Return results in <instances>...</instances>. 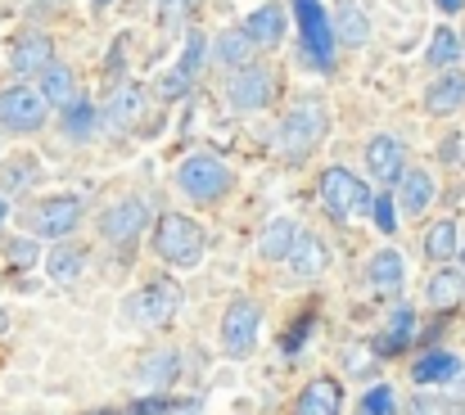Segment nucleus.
I'll return each instance as SVG.
<instances>
[{
  "instance_id": "nucleus-1",
  "label": "nucleus",
  "mask_w": 465,
  "mask_h": 415,
  "mask_svg": "<svg viewBox=\"0 0 465 415\" xmlns=\"http://www.w3.org/2000/svg\"><path fill=\"white\" fill-rule=\"evenodd\" d=\"M203 249H208L203 226L190 222L185 212H163V217L154 222V253L167 262V267L190 272V267L203 262Z\"/></svg>"
},
{
  "instance_id": "nucleus-2",
  "label": "nucleus",
  "mask_w": 465,
  "mask_h": 415,
  "mask_svg": "<svg viewBox=\"0 0 465 415\" xmlns=\"http://www.w3.org/2000/svg\"><path fill=\"white\" fill-rule=\"evenodd\" d=\"M316 199H321V208H325L334 222L375 212V194H371L348 167H325V172H321V185H316Z\"/></svg>"
},
{
  "instance_id": "nucleus-3",
  "label": "nucleus",
  "mask_w": 465,
  "mask_h": 415,
  "mask_svg": "<svg viewBox=\"0 0 465 415\" xmlns=\"http://www.w3.org/2000/svg\"><path fill=\"white\" fill-rule=\"evenodd\" d=\"M325 132H330V114H325V104L303 100V104L290 109L285 123H281V153H285L290 163H303V158L316 153V144L325 140Z\"/></svg>"
},
{
  "instance_id": "nucleus-4",
  "label": "nucleus",
  "mask_w": 465,
  "mask_h": 415,
  "mask_svg": "<svg viewBox=\"0 0 465 415\" xmlns=\"http://www.w3.org/2000/svg\"><path fill=\"white\" fill-rule=\"evenodd\" d=\"M176 185H181L190 199L213 203V199H222V194H226L231 172H226V163H222L217 153H190V158L176 167Z\"/></svg>"
},
{
  "instance_id": "nucleus-5",
  "label": "nucleus",
  "mask_w": 465,
  "mask_h": 415,
  "mask_svg": "<svg viewBox=\"0 0 465 415\" xmlns=\"http://www.w3.org/2000/svg\"><path fill=\"white\" fill-rule=\"evenodd\" d=\"M45 114H50V100L41 95V86L32 91V86L14 82V86L0 91V127L27 136V132H41L45 127Z\"/></svg>"
},
{
  "instance_id": "nucleus-6",
  "label": "nucleus",
  "mask_w": 465,
  "mask_h": 415,
  "mask_svg": "<svg viewBox=\"0 0 465 415\" xmlns=\"http://www.w3.org/2000/svg\"><path fill=\"white\" fill-rule=\"evenodd\" d=\"M258 330H262V307H258L253 298L231 302L226 316H222V348H226V357H235V361L253 357V348H258Z\"/></svg>"
},
{
  "instance_id": "nucleus-7",
  "label": "nucleus",
  "mask_w": 465,
  "mask_h": 415,
  "mask_svg": "<svg viewBox=\"0 0 465 415\" xmlns=\"http://www.w3.org/2000/svg\"><path fill=\"white\" fill-rule=\"evenodd\" d=\"M226 100H231V109H240V114H258V109H267V104L276 100V73L262 68V64L240 68V73L231 77V86H226Z\"/></svg>"
},
{
  "instance_id": "nucleus-8",
  "label": "nucleus",
  "mask_w": 465,
  "mask_h": 415,
  "mask_svg": "<svg viewBox=\"0 0 465 415\" xmlns=\"http://www.w3.org/2000/svg\"><path fill=\"white\" fill-rule=\"evenodd\" d=\"M145 226H150V208H145V199H118L114 208L100 212V235H104L109 244H118V249L136 244V240L145 235Z\"/></svg>"
},
{
  "instance_id": "nucleus-9",
  "label": "nucleus",
  "mask_w": 465,
  "mask_h": 415,
  "mask_svg": "<svg viewBox=\"0 0 465 415\" xmlns=\"http://www.w3.org/2000/svg\"><path fill=\"white\" fill-rule=\"evenodd\" d=\"M294 14H299V32H303V45H308L312 64L316 68H330V50L339 41L330 14L321 9V0H294Z\"/></svg>"
},
{
  "instance_id": "nucleus-10",
  "label": "nucleus",
  "mask_w": 465,
  "mask_h": 415,
  "mask_svg": "<svg viewBox=\"0 0 465 415\" xmlns=\"http://www.w3.org/2000/svg\"><path fill=\"white\" fill-rule=\"evenodd\" d=\"M176 307H181L176 284L154 280V284H145V289L132 298V321H136V325H145V330H158V325H167V321H172V311H176Z\"/></svg>"
},
{
  "instance_id": "nucleus-11",
  "label": "nucleus",
  "mask_w": 465,
  "mask_h": 415,
  "mask_svg": "<svg viewBox=\"0 0 465 415\" xmlns=\"http://www.w3.org/2000/svg\"><path fill=\"white\" fill-rule=\"evenodd\" d=\"M50 64H54V45H50L45 32H23V36L9 45V68H14V77H41Z\"/></svg>"
},
{
  "instance_id": "nucleus-12",
  "label": "nucleus",
  "mask_w": 465,
  "mask_h": 415,
  "mask_svg": "<svg viewBox=\"0 0 465 415\" xmlns=\"http://www.w3.org/2000/svg\"><path fill=\"white\" fill-rule=\"evenodd\" d=\"M366 167L380 185H398L407 172V144L398 136H371L366 144Z\"/></svg>"
},
{
  "instance_id": "nucleus-13",
  "label": "nucleus",
  "mask_w": 465,
  "mask_h": 415,
  "mask_svg": "<svg viewBox=\"0 0 465 415\" xmlns=\"http://www.w3.org/2000/svg\"><path fill=\"white\" fill-rule=\"evenodd\" d=\"M77 222H82V199H73V194L45 199V203L36 208V235H45V240H64V235H73Z\"/></svg>"
},
{
  "instance_id": "nucleus-14",
  "label": "nucleus",
  "mask_w": 465,
  "mask_h": 415,
  "mask_svg": "<svg viewBox=\"0 0 465 415\" xmlns=\"http://www.w3.org/2000/svg\"><path fill=\"white\" fill-rule=\"evenodd\" d=\"M425 109H430L434 118H452V114H461L465 109V73L443 68V73L425 86Z\"/></svg>"
},
{
  "instance_id": "nucleus-15",
  "label": "nucleus",
  "mask_w": 465,
  "mask_h": 415,
  "mask_svg": "<svg viewBox=\"0 0 465 415\" xmlns=\"http://www.w3.org/2000/svg\"><path fill=\"white\" fill-rule=\"evenodd\" d=\"M262 45L244 32V27H226V32H217V41H213V64H222V68H231V73H240V68H249L253 64V54H258Z\"/></svg>"
},
{
  "instance_id": "nucleus-16",
  "label": "nucleus",
  "mask_w": 465,
  "mask_h": 415,
  "mask_svg": "<svg viewBox=\"0 0 465 415\" xmlns=\"http://www.w3.org/2000/svg\"><path fill=\"white\" fill-rule=\"evenodd\" d=\"M343 411V389H339V380H312L308 389L299 393V402H294V415H339Z\"/></svg>"
},
{
  "instance_id": "nucleus-17",
  "label": "nucleus",
  "mask_w": 465,
  "mask_h": 415,
  "mask_svg": "<svg viewBox=\"0 0 465 415\" xmlns=\"http://www.w3.org/2000/svg\"><path fill=\"white\" fill-rule=\"evenodd\" d=\"M141 114H145V86L127 82V86H118V91H114V100H109V109H104V127L127 132Z\"/></svg>"
},
{
  "instance_id": "nucleus-18",
  "label": "nucleus",
  "mask_w": 465,
  "mask_h": 415,
  "mask_svg": "<svg viewBox=\"0 0 465 415\" xmlns=\"http://www.w3.org/2000/svg\"><path fill=\"white\" fill-rule=\"evenodd\" d=\"M330 23H334V36L343 45H366L371 41V18H366V9L357 0H339L334 14H330Z\"/></svg>"
},
{
  "instance_id": "nucleus-19",
  "label": "nucleus",
  "mask_w": 465,
  "mask_h": 415,
  "mask_svg": "<svg viewBox=\"0 0 465 415\" xmlns=\"http://www.w3.org/2000/svg\"><path fill=\"white\" fill-rule=\"evenodd\" d=\"M430 203H434V176L420 172V167L402 172V181H398V208H402L407 217H420Z\"/></svg>"
},
{
  "instance_id": "nucleus-20",
  "label": "nucleus",
  "mask_w": 465,
  "mask_h": 415,
  "mask_svg": "<svg viewBox=\"0 0 465 415\" xmlns=\"http://www.w3.org/2000/svg\"><path fill=\"white\" fill-rule=\"evenodd\" d=\"M285 27H290V18H285L281 5H258V9L244 18V32H249L258 45H281V41H285Z\"/></svg>"
},
{
  "instance_id": "nucleus-21",
  "label": "nucleus",
  "mask_w": 465,
  "mask_h": 415,
  "mask_svg": "<svg viewBox=\"0 0 465 415\" xmlns=\"http://www.w3.org/2000/svg\"><path fill=\"white\" fill-rule=\"evenodd\" d=\"M294 240H299V222L294 217H272L267 231H262V240H258L262 262H285L290 249H294Z\"/></svg>"
},
{
  "instance_id": "nucleus-22",
  "label": "nucleus",
  "mask_w": 465,
  "mask_h": 415,
  "mask_svg": "<svg viewBox=\"0 0 465 415\" xmlns=\"http://www.w3.org/2000/svg\"><path fill=\"white\" fill-rule=\"evenodd\" d=\"M411 380H416L420 389H430V384H452V380H461V357H452V352H425V357L411 366Z\"/></svg>"
},
{
  "instance_id": "nucleus-23",
  "label": "nucleus",
  "mask_w": 465,
  "mask_h": 415,
  "mask_svg": "<svg viewBox=\"0 0 465 415\" xmlns=\"http://www.w3.org/2000/svg\"><path fill=\"white\" fill-rule=\"evenodd\" d=\"M461 298H465V272L443 267V272H434L430 284H425V302H430V307H439V311L461 307Z\"/></svg>"
},
{
  "instance_id": "nucleus-24",
  "label": "nucleus",
  "mask_w": 465,
  "mask_h": 415,
  "mask_svg": "<svg viewBox=\"0 0 465 415\" xmlns=\"http://www.w3.org/2000/svg\"><path fill=\"white\" fill-rule=\"evenodd\" d=\"M285 262H290L294 276H303V280L321 276V272H325V244H321L312 231H299V240H294V249H290Z\"/></svg>"
},
{
  "instance_id": "nucleus-25",
  "label": "nucleus",
  "mask_w": 465,
  "mask_h": 415,
  "mask_svg": "<svg viewBox=\"0 0 465 415\" xmlns=\"http://www.w3.org/2000/svg\"><path fill=\"white\" fill-rule=\"evenodd\" d=\"M371 289H380V293H393L402 276H407V258L398 253V249H380L375 258H371Z\"/></svg>"
},
{
  "instance_id": "nucleus-26",
  "label": "nucleus",
  "mask_w": 465,
  "mask_h": 415,
  "mask_svg": "<svg viewBox=\"0 0 465 415\" xmlns=\"http://www.w3.org/2000/svg\"><path fill=\"white\" fill-rule=\"evenodd\" d=\"M411 334H416V311L411 307H393V316H389V330L380 334V352L384 357H393V352H402L407 343H411Z\"/></svg>"
},
{
  "instance_id": "nucleus-27",
  "label": "nucleus",
  "mask_w": 465,
  "mask_h": 415,
  "mask_svg": "<svg viewBox=\"0 0 465 415\" xmlns=\"http://www.w3.org/2000/svg\"><path fill=\"white\" fill-rule=\"evenodd\" d=\"M461 54H465V41H461V36H457L452 27H434V36H430V50H425V64L443 73V68H452Z\"/></svg>"
},
{
  "instance_id": "nucleus-28",
  "label": "nucleus",
  "mask_w": 465,
  "mask_h": 415,
  "mask_svg": "<svg viewBox=\"0 0 465 415\" xmlns=\"http://www.w3.org/2000/svg\"><path fill=\"white\" fill-rule=\"evenodd\" d=\"M461 231H457V222L452 217H443V222H434L430 231H425V253L434 258V262H448V258H457L461 253V240H457Z\"/></svg>"
},
{
  "instance_id": "nucleus-29",
  "label": "nucleus",
  "mask_w": 465,
  "mask_h": 415,
  "mask_svg": "<svg viewBox=\"0 0 465 415\" xmlns=\"http://www.w3.org/2000/svg\"><path fill=\"white\" fill-rule=\"evenodd\" d=\"M41 95H45L50 104H73V100H77L73 68H64V64H50V68L41 73Z\"/></svg>"
},
{
  "instance_id": "nucleus-30",
  "label": "nucleus",
  "mask_w": 465,
  "mask_h": 415,
  "mask_svg": "<svg viewBox=\"0 0 465 415\" xmlns=\"http://www.w3.org/2000/svg\"><path fill=\"white\" fill-rule=\"evenodd\" d=\"M86 272V253L82 249H68V244H59L50 258H45V276L59 280V284H73V280Z\"/></svg>"
},
{
  "instance_id": "nucleus-31",
  "label": "nucleus",
  "mask_w": 465,
  "mask_h": 415,
  "mask_svg": "<svg viewBox=\"0 0 465 415\" xmlns=\"http://www.w3.org/2000/svg\"><path fill=\"white\" fill-rule=\"evenodd\" d=\"M176 371H181V357L167 352V348L141 361V380H145V389H167V384L176 380Z\"/></svg>"
},
{
  "instance_id": "nucleus-32",
  "label": "nucleus",
  "mask_w": 465,
  "mask_h": 415,
  "mask_svg": "<svg viewBox=\"0 0 465 415\" xmlns=\"http://www.w3.org/2000/svg\"><path fill=\"white\" fill-rule=\"evenodd\" d=\"M64 136L68 140H91L95 136V109H91L86 100L64 104Z\"/></svg>"
},
{
  "instance_id": "nucleus-33",
  "label": "nucleus",
  "mask_w": 465,
  "mask_h": 415,
  "mask_svg": "<svg viewBox=\"0 0 465 415\" xmlns=\"http://www.w3.org/2000/svg\"><path fill=\"white\" fill-rule=\"evenodd\" d=\"M32 176H36V158H27V153H23V158H14V163H9V167L0 172V185H5V190L14 194V190H23V185H27Z\"/></svg>"
},
{
  "instance_id": "nucleus-34",
  "label": "nucleus",
  "mask_w": 465,
  "mask_h": 415,
  "mask_svg": "<svg viewBox=\"0 0 465 415\" xmlns=\"http://www.w3.org/2000/svg\"><path fill=\"white\" fill-rule=\"evenodd\" d=\"M203 54H208V50H203V36H199V32H190V36H185V54H181V64H176V68L194 82V77H199V68H203Z\"/></svg>"
},
{
  "instance_id": "nucleus-35",
  "label": "nucleus",
  "mask_w": 465,
  "mask_h": 415,
  "mask_svg": "<svg viewBox=\"0 0 465 415\" xmlns=\"http://www.w3.org/2000/svg\"><path fill=\"white\" fill-rule=\"evenodd\" d=\"M361 411H366V415H398L393 389H389V384H375V389L361 398Z\"/></svg>"
},
{
  "instance_id": "nucleus-36",
  "label": "nucleus",
  "mask_w": 465,
  "mask_h": 415,
  "mask_svg": "<svg viewBox=\"0 0 465 415\" xmlns=\"http://www.w3.org/2000/svg\"><path fill=\"white\" fill-rule=\"evenodd\" d=\"M393 199H398V194H393ZM393 199H389V194H375V212H371V217H375V226H380L384 235L398 231V208H393Z\"/></svg>"
},
{
  "instance_id": "nucleus-37",
  "label": "nucleus",
  "mask_w": 465,
  "mask_h": 415,
  "mask_svg": "<svg viewBox=\"0 0 465 415\" xmlns=\"http://www.w3.org/2000/svg\"><path fill=\"white\" fill-rule=\"evenodd\" d=\"M9 262L27 272V267L36 262V244H32V240H18V244H9Z\"/></svg>"
},
{
  "instance_id": "nucleus-38",
  "label": "nucleus",
  "mask_w": 465,
  "mask_h": 415,
  "mask_svg": "<svg viewBox=\"0 0 465 415\" xmlns=\"http://www.w3.org/2000/svg\"><path fill=\"white\" fill-rule=\"evenodd\" d=\"M411 415H448V402L443 398H411Z\"/></svg>"
},
{
  "instance_id": "nucleus-39",
  "label": "nucleus",
  "mask_w": 465,
  "mask_h": 415,
  "mask_svg": "<svg viewBox=\"0 0 465 415\" xmlns=\"http://www.w3.org/2000/svg\"><path fill=\"white\" fill-rule=\"evenodd\" d=\"M185 91H190V77H185L181 68L163 77V95H167V100H176V95H185Z\"/></svg>"
},
{
  "instance_id": "nucleus-40",
  "label": "nucleus",
  "mask_w": 465,
  "mask_h": 415,
  "mask_svg": "<svg viewBox=\"0 0 465 415\" xmlns=\"http://www.w3.org/2000/svg\"><path fill=\"white\" fill-rule=\"evenodd\" d=\"M434 5H439L443 14H461V5H465V0H434Z\"/></svg>"
},
{
  "instance_id": "nucleus-41",
  "label": "nucleus",
  "mask_w": 465,
  "mask_h": 415,
  "mask_svg": "<svg viewBox=\"0 0 465 415\" xmlns=\"http://www.w3.org/2000/svg\"><path fill=\"white\" fill-rule=\"evenodd\" d=\"M194 0H167V14H176V9H190Z\"/></svg>"
},
{
  "instance_id": "nucleus-42",
  "label": "nucleus",
  "mask_w": 465,
  "mask_h": 415,
  "mask_svg": "<svg viewBox=\"0 0 465 415\" xmlns=\"http://www.w3.org/2000/svg\"><path fill=\"white\" fill-rule=\"evenodd\" d=\"M167 415H199V407H172Z\"/></svg>"
},
{
  "instance_id": "nucleus-43",
  "label": "nucleus",
  "mask_w": 465,
  "mask_h": 415,
  "mask_svg": "<svg viewBox=\"0 0 465 415\" xmlns=\"http://www.w3.org/2000/svg\"><path fill=\"white\" fill-rule=\"evenodd\" d=\"M5 330H9V311L0 307V334H5Z\"/></svg>"
},
{
  "instance_id": "nucleus-44",
  "label": "nucleus",
  "mask_w": 465,
  "mask_h": 415,
  "mask_svg": "<svg viewBox=\"0 0 465 415\" xmlns=\"http://www.w3.org/2000/svg\"><path fill=\"white\" fill-rule=\"evenodd\" d=\"M5 217H9V203H5V199H0V226H5Z\"/></svg>"
},
{
  "instance_id": "nucleus-45",
  "label": "nucleus",
  "mask_w": 465,
  "mask_h": 415,
  "mask_svg": "<svg viewBox=\"0 0 465 415\" xmlns=\"http://www.w3.org/2000/svg\"><path fill=\"white\" fill-rule=\"evenodd\" d=\"M95 5H109V0H95Z\"/></svg>"
},
{
  "instance_id": "nucleus-46",
  "label": "nucleus",
  "mask_w": 465,
  "mask_h": 415,
  "mask_svg": "<svg viewBox=\"0 0 465 415\" xmlns=\"http://www.w3.org/2000/svg\"><path fill=\"white\" fill-rule=\"evenodd\" d=\"M461 262H465V249H461Z\"/></svg>"
}]
</instances>
